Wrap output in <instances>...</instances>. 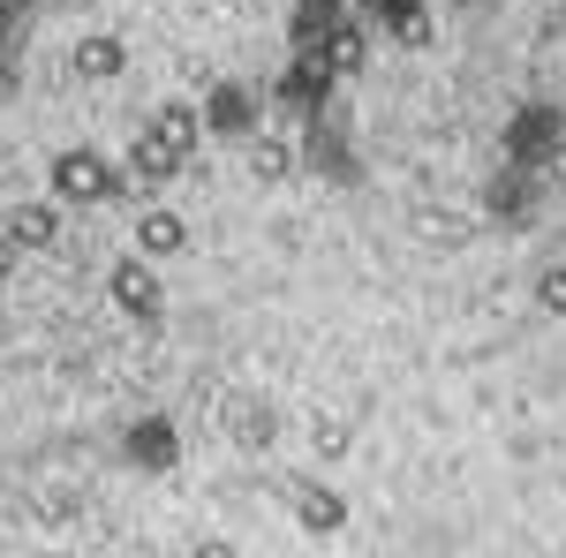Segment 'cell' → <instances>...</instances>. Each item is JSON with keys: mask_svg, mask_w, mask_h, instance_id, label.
Wrapping results in <instances>:
<instances>
[{"mask_svg": "<svg viewBox=\"0 0 566 558\" xmlns=\"http://www.w3.org/2000/svg\"><path fill=\"white\" fill-rule=\"evenodd\" d=\"M45 197L84 204V212H98V204H122V197H129V167H114L106 151L76 144V151H61V159L45 167Z\"/></svg>", "mask_w": 566, "mask_h": 558, "instance_id": "cell-1", "label": "cell"}, {"mask_svg": "<svg viewBox=\"0 0 566 558\" xmlns=\"http://www.w3.org/2000/svg\"><path fill=\"white\" fill-rule=\"evenodd\" d=\"M499 144H506V167L552 173V167H559V151H566V114H559V106H544V98H528V106L506 114Z\"/></svg>", "mask_w": 566, "mask_h": 558, "instance_id": "cell-2", "label": "cell"}, {"mask_svg": "<svg viewBox=\"0 0 566 558\" xmlns=\"http://www.w3.org/2000/svg\"><path fill=\"white\" fill-rule=\"evenodd\" d=\"M264 114H272V91L242 84V76H219V84L205 91V136H219V144L264 136Z\"/></svg>", "mask_w": 566, "mask_h": 558, "instance_id": "cell-3", "label": "cell"}, {"mask_svg": "<svg viewBox=\"0 0 566 558\" xmlns=\"http://www.w3.org/2000/svg\"><path fill=\"white\" fill-rule=\"evenodd\" d=\"M333 84H340V76H333V69H325L317 53H295V61H287L280 76H272V114L303 129V122H317V114L333 106Z\"/></svg>", "mask_w": 566, "mask_h": 558, "instance_id": "cell-4", "label": "cell"}, {"mask_svg": "<svg viewBox=\"0 0 566 558\" xmlns=\"http://www.w3.org/2000/svg\"><path fill=\"white\" fill-rule=\"evenodd\" d=\"M303 167L317 181H355L363 173V151H355V136L333 114H317V122H303Z\"/></svg>", "mask_w": 566, "mask_h": 558, "instance_id": "cell-5", "label": "cell"}, {"mask_svg": "<svg viewBox=\"0 0 566 558\" xmlns=\"http://www.w3.org/2000/svg\"><path fill=\"white\" fill-rule=\"evenodd\" d=\"M106 295H114V309H122V317H136V325H151V317L167 309V287H159V272H151L144 257L106 264Z\"/></svg>", "mask_w": 566, "mask_h": 558, "instance_id": "cell-6", "label": "cell"}, {"mask_svg": "<svg viewBox=\"0 0 566 558\" xmlns=\"http://www.w3.org/2000/svg\"><path fill=\"white\" fill-rule=\"evenodd\" d=\"M483 212L499 219V227H528V219L544 212V181H536L528 167H499L491 189H483Z\"/></svg>", "mask_w": 566, "mask_h": 558, "instance_id": "cell-7", "label": "cell"}, {"mask_svg": "<svg viewBox=\"0 0 566 558\" xmlns=\"http://www.w3.org/2000/svg\"><path fill=\"white\" fill-rule=\"evenodd\" d=\"M122 461H129V468H144V475H167V468L181 461V430H175V415H136L129 438H122Z\"/></svg>", "mask_w": 566, "mask_h": 558, "instance_id": "cell-8", "label": "cell"}, {"mask_svg": "<svg viewBox=\"0 0 566 558\" xmlns=\"http://www.w3.org/2000/svg\"><path fill=\"white\" fill-rule=\"evenodd\" d=\"M181 167H189V159H175L159 136L136 129V144H129V189H136V197H167V189L181 181Z\"/></svg>", "mask_w": 566, "mask_h": 558, "instance_id": "cell-9", "label": "cell"}, {"mask_svg": "<svg viewBox=\"0 0 566 558\" xmlns=\"http://www.w3.org/2000/svg\"><path fill=\"white\" fill-rule=\"evenodd\" d=\"M340 23H348V0H295V8H287V45H295V53H317Z\"/></svg>", "mask_w": 566, "mask_h": 558, "instance_id": "cell-10", "label": "cell"}, {"mask_svg": "<svg viewBox=\"0 0 566 558\" xmlns=\"http://www.w3.org/2000/svg\"><path fill=\"white\" fill-rule=\"evenodd\" d=\"M8 234H15V250H61V197L8 204Z\"/></svg>", "mask_w": 566, "mask_h": 558, "instance_id": "cell-11", "label": "cell"}, {"mask_svg": "<svg viewBox=\"0 0 566 558\" xmlns=\"http://www.w3.org/2000/svg\"><path fill=\"white\" fill-rule=\"evenodd\" d=\"M295 520H303L310 536H340V528H348V498L310 475V483H295Z\"/></svg>", "mask_w": 566, "mask_h": 558, "instance_id": "cell-12", "label": "cell"}, {"mask_svg": "<svg viewBox=\"0 0 566 558\" xmlns=\"http://www.w3.org/2000/svg\"><path fill=\"white\" fill-rule=\"evenodd\" d=\"M363 15L400 45H423L431 39V0H363Z\"/></svg>", "mask_w": 566, "mask_h": 558, "instance_id": "cell-13", "label": "cell"}, {"mask_svg": "<svg viewBox=\"0 0 566 558\" xmlns=\"http://www.w3.org/2000/svg\"><path fill=\"white\" fill-rule=\"evenodd\" d=\"M189 250V219L167 212V204H151V212L136 219V257H181Z\"/></svg>", "mask_w": 566, "mask_h": 558, "instance_id": "cell-14", "label": "cell"}, {"mask_svg": "<svg viewBox=\"0 0 566 558\" xmlns=\"http://www.w3.org/2000/svg\"><path fill=\"white\" fill-rule=\"evenodd\" d=\"M69 61H76V76H84V84H114V76L129 69V45L114 39V31H91V39H76Z\"/></svg>", "mask_w": 566, "mask_h": 558, "instance_id": "cell-15", "label": "cell"}, {"mask_svg": "<svg viewBox=\"0 0 566 558\" xmlns=\"http://www.w3.org/2000/svg\"><path fill=\"white\" fill-rule=\"evenodd\" d=\"M317 61H325L333 76H355V69L370 61V23H363V15H348V23H340L333 39L317 45Z\"/></svg>", "mask_w": 566, "mask_h": 558, "instance_id": "cell-16", "label": "cell"}, {"mask_svg": "<svg viewBox=\"0 0 566 558\" xmlns=\"http://www.w3.org/2000/svg\"><path fill=\"white\" fill-rule=\"evenodd\" d=\"M144 136H159L175 159H197V136H205V114H189V106H159L151 122H144Z\"/></svg>", "mask_w": 566, "mask_h": 558, "instance_id": "cell-17", "label": "cell"}, {"mask_svg": "<svg viewBox=\"0 0 566 558\" xmlns=\"http://www.w3.org/2000/svg\"><path fill=\"white\" fill-rule=\"evenodd\" d=\"M23 0H0V106L15 98V84H23Z\"/></svg>", "mask_w": 566, "mask_h": 558, "instance_id": "cell-18", "label": "cell"}, {"mask_svg": "<svg viewBox=\"0 0 566 558\" xmlns=\"http://www.w3.org/2000/svg\"><path fill=\"white\" fill-rule=\"evenodd\" d=\"M295 167H303V144H287L280 129L250 136V173H258V181H287Z\"/></svg>", "mask_w": 566, "mask_h": 558, "instance_id": "cell-19", "label": "cell"}, {"mask_svg": "<svg viewBox=\"0 0 566 558\" xmlns=\"http://www.w3.org/2000/svg\"><path fill=\"white\" fill-rule=\"evenodd\" d=\"M536 302H544L552 317H566V264H544V272H536Z\"/></svg>", "mask_w": 566, "mask_h": 558, "instance_id": "cell-20", "label": "cell"}, {"mask_svg": "<svg viewBox=\"0 0 566 558\" xmlns=\"http://www.w3.org/2000/svg\"><path fill=\"white\" fill-rule=\"evenodd\" d=\"M272 438V408H258V415H242V445H264Z\"/></svg>", "mask_w": 566, "mask_h": 558, "instance_id": "cell-21", "label": "cell"}, {"mask_svg": "<svg viewBox=\"0 0 566 558\" xmlns=\"http://www.w3.org/2000/svg\"><path fill=\"white\" fill-rule=\"evenodd\" d=\"M197 558H242V551H234L227 536H205V544H197Z\"/></svg>", "mask_w": 566, "mask_h": 558, "instance_id": "cell-22", "label": "cell"}, {"mask_svg": "<svg viewBox=\"0 0 566 558\" xmlns=\"http://www.w3.org/2000/svg\"><path fill=\"white\" fill-rule=\"evenodd\" d=\"M0 242H8V212H0Z\"/></svg>", "mask_w": 566, "mask_h": 558, "instance_id": "cell-23", "label": "cell"}]
</instances>
